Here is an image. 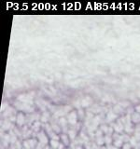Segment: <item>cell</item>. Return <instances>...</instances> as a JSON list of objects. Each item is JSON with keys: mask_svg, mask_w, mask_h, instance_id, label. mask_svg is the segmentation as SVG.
I'll return each mask as SVG.
<instances>
[{"mask_svg": "<svg viewBox=\"0 0 140 149\" xmlns=\"http://www.w3.org/2000/svg\"><path fill=\"white\" fill-rule=\"evenodd\" d=\"M113 143V138L112 136H109V135H106L105 136V143L106 146H110Z\"/></svg>", "mask_w": 140, "mask_h": 149, "instance_id": "ffe728a7", "label": "cell"}, {"mask_svg": "<svg viewBox=\"0 0 140 149\" xmlns=\"http://www.w3.org/2000/svg\"><path fill=\"white\" fill-rule=\"evenodd\" d=\"M135 112H137V113L140 114V105L135 106Z\"/></svg>", "mask_w": 140, "mask_h": 149, "instance_id": "4dcf8cb0", "label": "cell"}, {"mask_svg": "<svg viewBox=\"0 0 140 149\" xmlns=\"http://www.w3.org/2000/svg\"><path fill=\"white\" fill-rule=\"evenodd\" d=\"M124 130H125V132L127 133V134H129V133H131L132 132H134V129L133 128L132 123H131V122L126 123V124L124 125Z\"/></svg>", "mask_w": 140, "mask_h": 149, "instance_id": "8fae6325", "label": "cell"}, {"mask_svg": "<svg viewBox=\"0 0 140 149\" xmlns=\"http://www.w3.org/2000/svg\"><path fill=\"white\" fill-rule=\"evenodd\" d=\"M123 143H124V142L123 141V140H121V138H120V139L115 140L114 143H113V146L119 148V147H120V146H123V144H124Z\"/></svg>", "mask_w": 140, "mask_h": 149, "instance_id": "d6986e66", "label": "cell"}, {"mask_svg": "<svg viewBox=\"0 0 140 149\" xmlns=\"http://www.w3.org/2000/svg\"><path fill=\"white\" fill-rule=\"evenodd\" d=\"M100 149H107V148H106V146H101Z\"/></svg>", "mask_w": 140, "mask_h": 149, "instance_id": "d6a6232c", "label": "cell"}, {"mask_svg": "<svg viewBox=\"0 0 140 149\" xmlns=\"http://www.w3.org/2000/svg\"><path fill=\"white\" fill-rule=\"evenodd\" d=\"M117 118V115L114 114L113 112H109L108 114H107V116H106V120L108 121V122H111V121L115 120Z\"/></svg>", "mask_w": 140, "mask_h": 149, "instance_id": "ac0fdd59", "label": "cell"}, {"mask_svg": "<svg viewBox=\"0 0 140 149\" xmlns=\"http://www.w3.org/2000/svg\"><path fill=\"white\" fill-rule=\"evenodd\" d=\"M67 135L69 136L70 140H75L77 138V130L75 129H69L67 132Z\"/></svg>", "mask_w": 140, "mask_h": 149, "instance_id": "30bf717a", "label": "cell"}, {"mask_svg": "<svg viewBox=\"0 0 140 149\" xmlns=\"http://www.w3.org/2000/svg\"><path fill=\"white\" fill-rule=\"evenodd\" d=\"M22 146L24 149H31L30 146H29V143H28V140H24L22 142Z\"/></svg>", "mask_w": 140, "mask_h": 149, "instance_id": "d4e9b609", "label": "cell"}, {"mask_svg": "<svg viewBox=\"0 0 140 149\" xmlns=\"http://www.w3.org/2000/svg\"><path fill=\"white\" fill-rule=\"evenodd\" d=\"M131 119H132V122L137 125L138 123H140V114L137 113V112H134L132 116H131Z\"/></svg>", "mask_w": 140, "mask_h": 149, "instance_id": "ba28073f", "label": "cell"}, {"mask_svg": "<svg viewBox=\"0 0 140 149\" xmlns=\"http://www.w3.org/2000/svg\"><path fill=\"white\" fill-rule=\"evenodd\" d=\"M36 138H37V141L38 143H42L43 146H48V143H49V138H48V135L45 133V132H39L36 135Z\"/></svg>", "mask_w": 140, "mask_h": 149, "instance_id": "7a4b0ae2", "label": "cell"}, {"mask_svg": "<svg viewBox=\"0 0 140 149\" xmlns=\"http://www.w3.org/2000/svg\"><path fill=\"white\" fill-rule=\"evenodd\" d=\"M16 116H17V119H16L17 125L20 126V127H22V126L24 125V123L26 122V116L22 113H19Z\"/></svg>", "mask_w": 140, "mask_h": 149, "instance_id": "3957f363", "label": "cell"}, {"mask_svg": "<svg viewBox=\"0 0 140 149\" xmlns=\"http://www.w3.org/2000/svg\"><path fill=\"white\" fill-rule=\"evenodd\" d=\"M91 102H92V100H91V98L90 97H85L84 99L81 101V105L83 107H86V106H89L91 104Z\"/></svg>", "mask_w": 140, "mask_h": 149, "instance_id": "9a60e30c", "label": "cell"}, {"mask_svg": "<svg viewBox=\"0 0 140 149\" xmlns=\"http://www.w3.org/2000/svg\"><path fill=\"white\" fill-rule=\"evenodd\" d=\"M49 118H50V114L48 113V112H44L43 114L41 115V116H40V121H41V123L43 122V123H46L47 121L49 120Z\"/></svg>", "mask_w": 140, "mask_h": 149, "instance_id": "5bb4252c", "label": "cell"}, {"mask_svg": "<svg viewBox=\"0 0 140 149\" xmlns=\"http://www.w3.org/2000/svg\"><path fill=\"white\" fill-rule=\"evenodd\" d=\"M100 130H102L103 132H104L106 135L108 133V130H109V127L108 126H106V125H101V127H100Z\"/></svg>", "mask_w": 140, "mask_h": 149, "instance_id": "603a6c76", "label": "cell"}, {"mask_svg": "<svg viewBox=\"0 0 140 149\" xmlns=\"http://www.w3.org/2000/svg\"><path fill=\"white\" fill-rule=\"evenodd\" d=\"M67 125H68V122H67V119L64 118H60V120H59V126L61 127V129L64 130V132H66L67 130ZM68 132V130H67Z\"/></svg>", "mask_w": 140, "mask_h": 149, "instance_id": "8992f818", "label": "cell"}, {"mask_svg": "<svg viewBox=\"0 0 140 149\" xmlns=\"http://www.w3.org/2000/svg\"><path fill=\"white\" fill-rule=\"evenodd\" d=\"M123 149H132V146L130 144V143H125L123 146Z\"/></svg>", "mask_w": 140, "mask_h": 149, "instance_id": "484cf974", "label": "cell"}, {"mask_svg": "<svg viewBox=\"0 0 140 149\" xmlns=\"http://www.w3.org/2000/svg\"><path fill=\"white\" fill-rule=\"evenodd\" d=\"M114 130L117 133H121L124 130V125L120 120H118L117 123L114 125Z\"/></svg>", "mask_w": 140, "mask_h": 149, "instance_id": "277c9868", "label": "cell"}, {"mask_svg": "<svg viewBox=\"0 0 140 149\" xmlns=\"http://www.w3.org/2000/svg\"><path fill=\"white\" fill-rule=\"evenodd\" d=\"M114 110H115V112H116L117 114H119V112H123V109H121L120 105H117V106H115Z\"/></svg>", "mask_w": 140, "mask_h": 149, "instance_id": "4316f807", "label": "cell"}, {"mask_svg": "<svg viewBox=\"0 0 140 149\" xmlns=\"http://www.w3.org/2000/svg\"><path fill=\"white\" fill-rule=\"evenodd\" d=\"M40 128H41V121H39V120L36 121V122H34L32 125V130L35 132V133H38Z\"/></svg>", "mask_w": 140, "mask_h": 149, "instance_id": "9c48e42d", "label": "cell"}, {"mask_svg": "<svg viewBox=\"0 0 140 149\" xmlns=\"http://www.w3.org/2000/svg\"><path fill=\"white\" fill-rule=\"evenodd\" d=\"M50 146L51 147V149H58L60 146V143L59 141H56V140H50Z\"/></svg>", "mask_w": 140, "mask_h": 149, "instance_id": "4fadbf2b", "label": "cell"}, {"mask_svg": "<svg viewBox=\"0 0 140 149\" xmlns=\"http://www.w3.org/2000/svg\"><path fill=\"white\" fill-rule=\"evenodd\" d=\"M130 144L132 146V147L134 146V147H135L137 146V143H138V141L136 140V138H135L134 136H133V137H131V139H130Z\"/></svg>", "mask_w": 140, "mask_h": 149, "instance_id": "7402d4cb", "label": "cell"}, {"mask_svg": "<svg viewBox=\"0 0 140 149\" xmlns=\"http://www.w3.org/2000/svg\"><path fill=\"white\" fill-rule=\"evenodd\" d=\"M78 116L79 118H82L83 116H84V113H83V111L80 109V110H78Z\"/></svg>", "mask_w": 140, "mask_h": 149, "instance_id": "83f0119b", "label": "cell"}, {"mask_svg": "<svg viewBox=\"0 0 140 149\" xmlns=\"http://www.w3.org/2000/svg\"><path fill=\"white\" fill-rule=\"evenodd\" d=\"M134 130H135V132H140V124L136 125V127H135Z\"/></svg>", "mask_w": 140, "mask_h": 149, "instance_id": "f1b7e54d", "label": "cell"}, {"mask_svg": "<svg viewBox=\"0 0 140 149\" xmlns=\"http://www.w3.org/2000/svg\"><path fill=\"white\" fill-rule=\"evenodd\" d=\"M95 143L98 146H104L105 144V136L103 137H98L95 139Z\"/></svg>", "mask_w": 140, "mask_h": 149, "instance_id": "2e32d148", "label": "cell"}, {"mask_svg": "<svg viewBox=\"0 0 140 149\" xmlns=\"http://www.w3.org/2000/svg\"><path fill=\"white\" fill-rule=\"evenodd\" d=\"M94 133H95L96 138H98V137H103V134H104V132H103L100 129H97V130H95Z\"/></svg>", "mask_w": 140, "mask_h": 149, "instance_id": "cb8c5ba5", "label": "cell"}, {"mask_svg": "<svg viewBox=\"0 0 140 149\" xmlns=\"http://www.w3.org/2000/svg\"><path fill=\"white\" fill-rule=\"evenodd\" d=\"M75 149H83L80 146H77L76 147H75Z\"/></svg>", "mask_w": 140, "mask_h": 149, "instance_id": "1f68e13d", "label": "cell"}, {"mask_svg": "<svg viewBox=\"0 0 140 149\" xmlns=\"http://www.w3.org/2000/svg\"><path fill=\"white\" fill-rule=\"evenodd\" d=\"M31 99L32 98L29 95H26V94H22L18 96V100L23 102V104H28V102H31Z\"/></svg>", "mask_w": 140, "mask_h": 149, "instance_id": "52a82bcc", "label": "cell"}, {"mask_svg": "<svg viewBox=\"0 0 140 149\" xmlns=\"http://www.w3.org/2000/svg\"><path fill=\"white\" fill-rule=\"evenodd\" d=\"M78 113L76 111H72V112H70V113L67 115V122L68 124L70 125H77L78 124Z\"/></svg>", "mask_w": 140, "mask_h": 149, "instance_id": "6da1fadb", "label": "cell"}, {"mask_svg": "<svg viewBox=\"0 0 140 149\" xmlns=\"http://www.w3.org/2000/svg\"><path fill=\"white\" fill-rule=\"evenodd\" d=\"M60 139H61V141H62L63 144L64 146H68L69 144H70V138L67 134H65V133H63V134H61L60 135Z\"/></svg>", "mask_w": 140, "mask_h": 149, "instance_id": "5b68a950", "label": "cell"}, {"mask_svg": "<svg viewBox=\"0 0 140 149\" xmlns=\"http://www.w3.org/2000/svg\"><path fill=\"white\" fill-rule=\"evenodd\" d=\"M28 143H29V146H30L31 149H36L37 143H38V141H37V139L31 138V139L28 140Z\"/></svg>", "mask_w": 140, "mask_h": 149, "instance_id": "7c38bea8", "label": "cell"}, {"mask_svg": "<svg viewBox=\"0 0 140 149\" xmlns=\"http://www.w3.org/2000/svg\"><path fill=\"white\" fill-rule=\"evenodd\" d=\"M7 108V102H3L2 104V107H1V111H3V109Z\"/></svg>", "mask_w": 140, "mask_h": 149, "instance_id": "f546056e", "label": "cell"}, {"mask_svg": "<svg viewBox=\"0 0 140 149\" xmlns=\"http://www.w3.org/2000/svg\"><path fill=\"white\" fill-rule=\"evenodd\" d=\"M51 128H52V130L54 132H56L57 134H59L61 132V130H62V129H61V127L58 125V124H55V123H51Z\"/></svg>", "mask_w": 140, "mask_h": 149, "instance_id": "e0dca14e", "label": "cell"}, {"mask_svg": "<svg viewBox=\"0 0 140 149\" xmlns=\"http://www.w3.org/2000/svg\"><path fill=\"white\" fill-rule=\"evenodd\" d=\"M48 135H49V137L50 138V140H56V141H59V139H60V136H58L57 133L54 132H51Z\"/></svg>", "mask_w": 140, "mask_h": 149, "instance_id": "44dd1931", "label": "cell"}]
</instances>
